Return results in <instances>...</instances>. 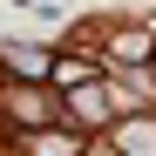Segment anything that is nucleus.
<instances>
[{
    "mask_svg": "<svg viewBox=\"0 0 156 156\" xmlns=\"http://www.w3.org/2000/svg\"><path fill=\"white\" fill-rule=\"evenodd\" d=\"M122 149H129V156H156V122H136V129H122Z\"/></svg>",
    "mask_w": 156,
    "mask_h": 156,
    "instance_id": "f257e3e1",
    "label": "nucleus"
},
{
    "mask_svg": "<svg viewBox=\"0 0 156 156\" xmlns=\"http://www.w3.org/2000/svg\"><path fill=\"white\" fill-rule=\"evenodd\" d=\"M0 55H7L20 75H41V68H48V55H41V48H0Z\"/></svg>",
    "mask_w": 156,
    "mask_h": 156,
    "instance_id": "f03ea898",
    "label": "nucleus"
},
{
    "mask_svg": "<svg viewBox=\"0 0 156 156\" xmlns=\"http://www.w3.org/2000/svg\"><path fill=\"white\" fill-rule=\"evenodd\" d=\"M55 75H61L68 88H82V82H88V61H75V55H68V61H55Z\"/></svg>",
    "mask_w": 156,
    "mask_h": 156,
    "instance_id": "7ed1b4c3",
    "label": "nucleus"
}]
</instances>
